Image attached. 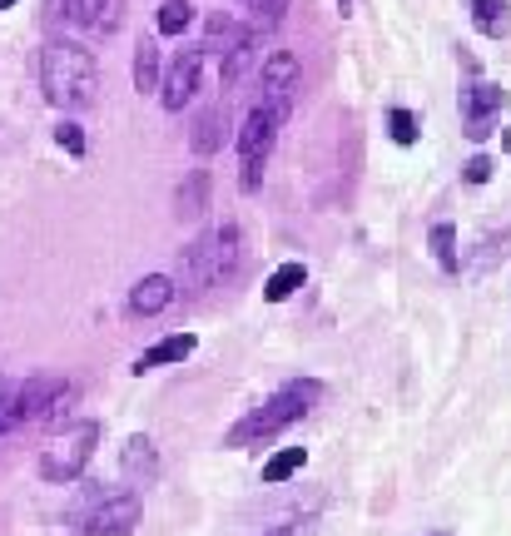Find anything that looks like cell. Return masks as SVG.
I'll use <instances>...</instances> for the list:
<instances>
[{"mask_svg": "<svg viewBox=\"0 0 511 536\" xmlns=\"http://www.w3.org/2000/svg\"><path fill=\"white\" fill-rule=\"evenodd\" d=\"M239 5L254 15V30H273L283 20V10H288V0H239Z\"/></svg>", "mask_w": 511, "mask_h": 536, "instance_id": "cell-26", "label": "cell"}, {"mask_svg": "<svg viewBox=\"0 0 511 536\" xmlns=\"http://www.w3.org/2000/svg\"><path fill=\"white\" fill-rule=\"evenodd\" d=\"M387 134H392L397 144H417V115H412V110H392V115H387Z\"/></svg>", "mask_w": 511, "mask_h": 536, "instance_id": "cell-28", "label": "cell"}, {"mask_svg": "<svg viewBox=\"0 0 511 536\" xmlns=\"http://www.w3.org/2000/svg\"><path fill=\"white\" fill-rule=\"evenodd\" d=\"M472 10V25L487 35V40H507L511 35V5L507 0H467Z\"/></svg>", "mask_w": 511, "mask_h": 536, "instance_id": "cell-18", "label": "cell"}, {"mask_svg": "<svg viewBox=\"0 0 511 536\" xmlns=\"http://www.w3.org/2000/svg\"><path fill=\"white\" fill-rule=\"evenodd\" d=\"M318 398H323V383H313V378L283 383L273 398H263L258 407H249V412L224 432V447H258V442H273L278 432H288L293 422H303Z\"/></svg>", "mask_w": 511, "mask_h": 536, "instance_id": "cell-2", "label": "cell"}, {"mask_svg": "<svg viewBox=\"0 0 511 536\" xmlns=\"http://www.w3.org/2000/svg\"><path fill=\"white\" fill-rule=\"evenodd\" d=\"M303 462H308V452H303V447H283V452H273V457L263 462V482H288Z\"/></svg>", "mask_w": 511, "mask_h": 536, "instance_id": "cell-25", "label": "cell"}, {"mask_svg": "<svg viewBox=\"0 0 511 536\" xmlns=\"http://www.w3.org/2000/svg\"><path fill=\"white\" fill-rule=\"evenodd\" d=\"M159 80H164V55H159L154 40H139V45H134V90H139V95H154Z\"/></svg>", "mask_w": 511, "mask_h": 536, "instance_id": "cell-19", "label": "cell"}, {"mask_svg": "<svg viewBox=\"0 0 511 536\" xmlns=\"http://www.w3.org/2000/svg\"><path fill=\"white\" fill-rule=\"evenodd\" d=\"M75 398H80V388L60 378V388H55V398L45 402V412H40V427H50V432H60V427L70 422V412H75Z\"/></svg>", "mask_w": 511, "mask_h": 536, "instance_id": "cell-23", "label": "cell"}, {"mask_svg": "<svg viewBox=\"0 0 511 536\" xmlns=\"http://www.w3.org/2000/svg\"><path fill=\"white\" fill-rule=\"evenodd\" d=\"M154 25H159V35H184V30L194 25V5H189V0H164Z\"/></svg>", "mask_w": 511, "mask_h": 536, "instance_id": "cell-24", "label": "cell"}, {"mask_svg": "<svg viewBox=\"0 0 511 536\" xmlns=\"http://www.w3.org/2000/svg\"><path fill=\"white\" fill-rule=\"evenodd\" d=\"M224 139H229V115H224V105L199 110V120H194V130H189L194 154H199V159H209V154H219V149H224Z\"/></svg>", "mask_w": 511, "mask_h": 536, "instance_id": "cell-14", "label": "cell"}, {"mask_svg": "<svg viewBox=\"0 0 511 536\" xmlns=\"http://www.w3.org/2000/svg\"><path fill=\"white\" fill-rule=\"evenodd\" d=\"M492 169H497V164H492L487 154H472V159L462 164V179H467V184H487V179H492Z\"/></svg>", "mask_w": 511, "mask_h": 536, "instance_id": "cell-30", "label": "cell"}, {"mask_svg": "<svg viewBox=\"0 0 511 536\" xmlns=\"http://www.w3.org/2000/svg\"><path fill=\"white\" fill-rule=\"evenodd\" d=\"M120 472H125V482L134 487V492L159 482V452H154V442H149L144 432H134V437L125 442V452H120Z\"/></svg>", "mask_w": 511, "mask_h": 536, "instance_id": "cell-13", "label": "cell"}, {"mask_svg": "<svg viewBox=\"0 0 511 536\" xmlns=\"http://www.w3.org/2000/svg\"><path fill=\"white\" fill-rule=\"evenodd\" d=\"M268 536H298V527H273Z\"/></svg>", "mask_w": 511, "mask_h": 536, "instance_id": "cell-31", "label": "cell"}, {"mask_svg": "<svg viewBox=\"0 0 511 536\" xmlns=\"http://www.w3.org/2000/svg\"><path fill=\"white\" fill-rule=\"evenodd\" d=\"M338 10H353V0H338Z\"/></svg>", "mask_w": 511, "mask_h": 536, "instance_id": "cell-32", "label": "cell"}, {"mask_svg": "<svg viewBox=\"0 0 511 536\" xmlns=\"http://www.w3.org/2000/svg\"><path fill=\"white\" fill-rule=\"evenodd\" d=\"M194 348H199V338H194V333L159 338L154 348H144V353L134 358V373H149V368H164V363H184V358H194Z\"/></svg>", "mask_w": 511, "mask_h": 536, "instance_id": "cell-15", "label": "cell"}, {"mask_svg": "<svg viewBox=\"0 0 511 536\" xmlns=\"http://www.w3.org/2000/svg\"><path fill=\"white\" fill-rule=\"evenodd\" d=\"M303 283H308V268H303V264H283V268H273V273H268L263 298H268V303H288Z\"/></svg>", "mask_w": 511, "mask_h": 536, "instance_id": "cell-21", "label": "cell"}, {"mask_svg": "<svg viewBox=\"0 0 511 536\" xmlns=\"http://www.w3.org/2000/svg\"><path fill=\"white\" fill-rule=\"evenodd\" d=\"M502 105H507V90H502V85H472V90H462L467 134H472V139H487V134H492V120L502 115Z\"/></svg>", "mask_w": 511, "mask_h": 536, "instance_id": "cell-9", "label": "cell"}, {"mask_svg": "<svg viewBox=\"0 0 511 536\" xmlns=\"http://www.w3.org/2000/svg\"><path fill=\"white\" fill-rule=\"evenodd\" d=\"M199 75H204V50H179L169 65H164V80H159V105L169 115H179L194 95H199Z\"/></svg>", "mask_w": 511, "mask_h": 536, "instance_id": "cell-8", "label": "cell"}, {"mask_svg": "<svg viewBox=\"0 0 511 536\" xmlns=\"http://www.w3.org/2000/svg\"><path fill=\"white\" fill-rule=\"evenodd\" d=\"M55 388H60V378H15V383H0V432L40 422V412H45V402L55 398Z\"/></svg>", "mask_w": 511, "mask_h": 536, "instance_id": "cell-6", "label": "cell"}, {"mask_svg": "<svg viewBox=\"0 0 511 536\" xmlns=\"http://www.w3.org/2000/svg\"><path fill=\"white\" fill-rule=\"evenodd\" d=\"M10 5H15V0H0V10H10Z\"/></svg>", "mask_w": 511, "mask_h": 536, "instance_id": "cell-33", "label": "cell"}, {"mask_svg": "<svg viewBox=\"0 0 511 536\" xmlns=\"http://www.w3.org/2000/svg\"><path fill=\"white\" fill-rule=\"evenodd\" d=\"M511 254V229H502V234H492L487 244H482V254H477V268H492L497 259H507Z\"/></svg>", "mask_w": 511, "mask_h": 536, "instance_id": "cell-29", "label": "cell"}, {"mask_svg": "<svg viewBox=\"0 0 511 536\" xmlns=\"http://www.w3.org/2000/svg\"><path fill=\"white\" fill-rule=\"evenodd\" d=\"M139 512H144V502H139L134 487H129V492H110V497H100V502L80 517V532L85 536H129L139 527Z\"/></svg>", "mask_w": 511, "mask_h": 536, "instance_id": "cell-7", "label": "cell"}, {"mask_svg": "<svg viewBox=\"0 0 511 536\" xmlns=\"http://www.w3.org/2000/svg\"><path fill=\"white\" fill-rule=\"evenodd\" d=\"M100 437H105V427H100L95 417L65 422V427L50 437V447L40 452V477H45V482H60V487L80 482L85 467H90V457H95V447H100Z\"/></svg>", "mask_w": 511, "mask_h": 536, "instance_id": "cell-5", "label": "cell"}, {"mask_svg": "<svg viewBox=\"0 0 511 536\" xmlns=\"http://www.w3.org/2000/svg\"><path fill=\"white\" fill-rule=\"evenodd\" d=\"M258 65V30H249L239 45H229L224 50V65H219V90H234L249 70Z\"/></svg>", "mask_w": 511, "mask_h": 536, "instance_id": "cell-16", "label": "cell"}, {"mask_svg": "<svg viewBox=\"0 0 511 536\" xmlns=\"http://www.w3.org/2000/svg\"><path fill=\"white\" fill-rule=\"evenodd\" d=\"M55 144H60L70 159H85V149H90V139H85V130H80L75 120H60V125H55Z\"/></svg>", "mask_w": 511, "mask_h": 536, "instance_id": "cell-27", "label": "cell"}, {"mask_svg": "<svg viewBox=\"0 0 511 536\" xmlns=\"http://www.w3.org/2000/svg\"><path fill=\"white\" fill-rule=\"evenodd\" d=\"M437 536H452V532H437Z\"/></svg>", "mask_w": 511, "mask_h": 536, "instance_id": "cell-34", "label": "cell"}, {"mask_svg": "<svg viewBox=\"0 0 511 536\" xmlns=\"http://www.w3.org/2000/svg\"><path fill=\"white\" fill-rule=\"evenodd\" d=\"M40 90L55 110H90L100 90V65L80 40H50L40 50Z\"/></svg>", "mask_w": 511, "mask_h": 536, "instance_id": "cell-1", "label": "cell"}, {"mask_svg": "<svg viewBox=\"0 0 511 536\" xmlns=\"http://www.w3.org/2000/svg\"><path fill=\"white\" fill-rule=\"evenodd\" d=\"M65 20L95 35H115L125 25V0H65Z\"/></svg>", "mask_w": 511, "mask_h": 536, "instance_id": "cell-10", "label": "cell"}, {"mask_svg": "<svg viewBox=\"0 0 511 536\" xmlns=\"http://www.w3.org/2000/svg\"><path fill=\"white\" fill-rule=\"evenodd\" d=\"M209 209V169H189L179 194H174V214L179 219H199Z\"/></svg>", "mask_w": 511, "mask_h": 536, "instance_id": "cell-17", "label": "cell"}, {"mask_svg": "<svg viewBox=\"0 0 511 536\" xmlns=\"http://www.w3.org/2000/svg\"><path fill=\"white\" fill-rule=\"evenodd\" d=\"M427 249H432V259L442 273H457L462 268V254H457V229L442 219V224H432V234H427Z\"/></svg>", "mask_w": 511, "mask_h": 536, "instance_id": "cell-22", "label": "cell"}, {"mask_svg": "<svg viewBox=\"0 0 511 536\" xmlns=\"http://www.w3.org/2000/svg\"><path fill=\"white\" fill-rule=\"evenodd\" d=\"M298 80H303V65H298L293 50H268V55H258V90H263V95H293Z\"/></svg>", "mask_w": 511, "mask_h": 536, "instance_id": "cell-11", "label": "cell"}, {"mask_svg": "<svg viewBox=\"0 0 511 536\" xmlns=\"http://www.w3.org/2000/svg\"><path fill=\"white\" fill-rule=\"evenodd\" d=\"M174 298H179V283H174L169 273H144V278L129 288V313H134V318H154V313H164Z\"/></svg>", "mask_w": 511, "mask_h": 536, "instance_id": "cell-12", "label": "cell"}, {"mask_svg": "<svg viewBox=\"0 0 511 536\" xmlns=\"http://www.w3.org/2000/svg\"><path fill=\"white\" fill-rule=\"evenodd\" d=\"M249 30H254V25H239L234 15L214 10V15H209V30H204V45H199V50H214V55H224V50H229V45H239Z\"/></svg>", "mask_w": 511, "mask_h": 536, "instance_id": "cell-20", "label": "cell"}, {"mask_svg": "<svg viewBox=\"0 0 511 536\" xmlns=\"http://www.w3.org/2000/svg\"><path fill=\"white\" fill-rule=\"evenodd\" d=\"M288 115H293V95H263L244 115V130H239V189L244 194H258L268 154L278 144V130L288 125Z\"/></svg>", "mask_w": 511, "mask_h": 536, "instance_id": "cell-3", "label": "cell"}, {"mask_svg": "<svg viewBox=\"0 0 511 536\" xmlns=\"http://www.w3.org/2000/svg\"><path fill=\"white\" fill-rule=\"evenodd\" d=\"M239 264H244V234H239L234 219H224V224L204 229V234L184 249V288H189V293L219 288V283H229V278L239 273Z\"/></svg>", "mask_w": 511, "mask_h": 536, "instance_id": "cell-4", "label": "cell"}]
</instances>
